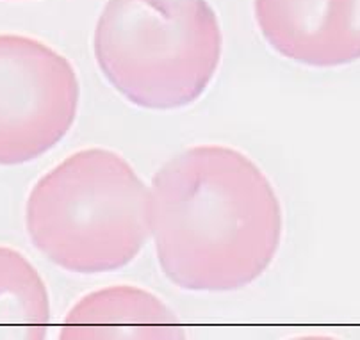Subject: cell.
<instances>
[{
  "instance_id": "cell-1",
  "label": "cell",
  "mask_w": 360,
  "mask_h": 340,
  "mask_svg": "<svg viewBox=\"0 0 360 340\" xmlns=\"http://www.w3.org/2000/svg\"><path fill=\"white\" fill-rule=\"evenodd\" d=\"M150 232L169 282L186 291H236L271 266L282 209L268 176L245 153L203 145L153 176Z\"/></svg>"
},
{
  "instance_id": "cell-2",
  "label": "cell",
  "mask_w": 360,
  "mask_h": 340,
  "mask_svg": "<svg viewBox=\"0 0 360 340\" xmlns=\"http://www.w3.org/2000/svg\"><path fill=\"white\" fill-rule=\"evenodd\" d=\"M25 226L34 248L66 271H116L152 233L150 191L118 153L81 150L36 182Z\"/></svg>"
},
{
  "instance_id": "cell-3",
  "label": "cell",
  "mask_w": 360,
  "mask_h": 340,
  "mask_svg": "<svg viewBox=\"0 0 360 340\" xmlns=\"http://www.w3.org/2000/svg\"><path fill=\"white\" fill-rule=\"evenodd\" d=\"M95 58L134 105L186 107L211 84L221 29L207 0H109L95 29Z\"/></svg>"
},
{
  "instance_id": "cell-4",
  "label": "cell",
  "mask_w": 360,
  "mask_h": 340,
  "mask_svg": "<svg viewBox=\"0 0 360 340\" xmlns=\"http://www.w3.org/2000/svg\"><path fill=\"white\" fill-rule=\"evenodd\" d=\"M79 96L68 59L29 36L0 34V166L54 148L75 122Z\"/></svg>"
},
{
  "instance_id": "cell-5",
  "label": "cell",
  "mask_w": 360,
  "mask_h": 340,
  "mask_svg": "<svg viewBox=\"0 0 360 340\" xmlns=\"http://www.w3.org/2000/svg\"><path fill=\"white\" fill-rule=\"evenodd\" d=\"M255 18L292 61L332 68L360 59V0H255Z\"/></svg>"
},
{
  "instance_id": "cell-6",
  "label": "cell",
  "mask_w": 360,
  "mask_h": 340,
  "mask_svg": "<svg viewBox=\"0 0 360 340\" xmlns=\"http://www.w3.org/2000/svg\"><path fill=\"white\" fill-rule=\"evenodd\" d=\"M184 336L175 313L152 292L116 285L91 292L66 315L61 339H180Z\"/></svg>"
},
{
  "instance_id": "cell-7",
  "label": "cell",
  "mask_w": 360,
  "mask_h": 340,
  "mask_svg": "<svg viewBox=\"0 0 360 340\" xmlns=\"http://www.w3.org/2000/svg\"><path fill=\"white\" fill-rule=\"evenodd\" d=\"M50 325V298L34 266L0 246V339L41 340Z\"/></svg>"
}]
</instances>
